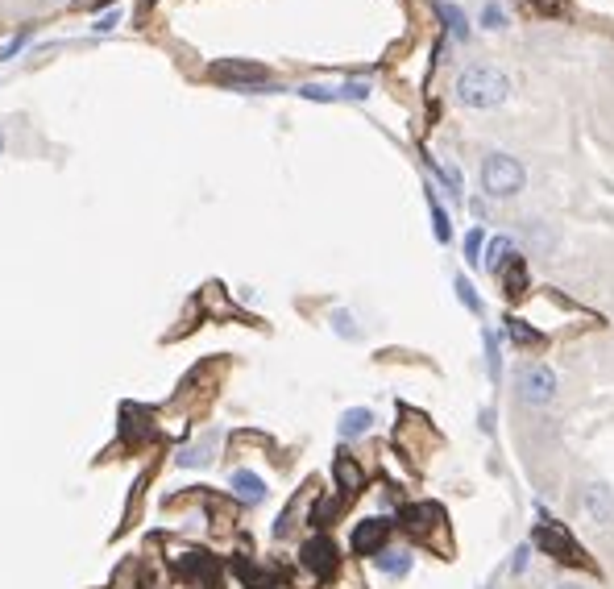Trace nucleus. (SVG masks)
<instances>
[{
	"label": "nucleus",
	"instance_id": "20",
	"mask_svg": "<svg viewBox=\"0 0 614 589\" xmlns=\"http://www.w3.org/2000/svg\"><path fill=\"white\" fill-rule=\"evenodd\" d=\"M332 320H337V332H341V336H357V324H353V316H349V312H337Z\"/></svg>",
	"mask_w": 614,
	"mask_h": 589
},
{
	"label": "nucleus",
	"instance_id": "6",
	"mask_svg": "<svg viewBox=\"0 0 614 589\" xmlns=\"http://www.w3.org/2000/svg\"><path fill=\"white\" fill-rule=\"evenodd\" d=\"M229 486H233V494H237L241 502H249V507H258V502L266 498V482L258 478V473H249V469H233Z\"/></svg>",
	"mask_w": 614,
	"mask_h": 589
},
{
	"label": "nucleus",
	"instance_id": "17",
	"mask_svg": "<svg viewBox=\"0 0 614 589\" xmlns=\"http://www.w3.org/2000/svg\"><path fill=\"white\" fill-rule=\"evenodd\" d=\"M432 220H436V237H440V241H449V216H444L440 204H432Z\"/></svg>",
	"mask_w": 614,
	"mask_h": 589
},
{
	"label": "nucleus",
	"instance_id": "5",
	"mask_svg": "<svg viewBox=\"0 0 614 589\" xmlns=\"http://www.w3.org/2000/svg\"><path fill=\"white\" fill-rule=\"evenodd\" d=\"M386 536H390V523L386 519H366V523H357L353 527V552H382V544H386Z\"/></svg>",
	"mask_w": 614,
	"mask_h": 589
},
{
	"label": "nucleus",
	"instance_id": "12",
	"mask_svg": "<svg viewBox=\"0 0 614 589\" xmlns=\"http://www.w3.org/2000/svg\"><path fill=\"white\" fill-rule=\"evenodd\" d=\"M511 258H515V254H511V237H494V241H490V258H486V266L498 274Z\"/></svg>",
	"mask_w": 614,
	"mask_h": 589
},
{
	"label": "nucleus",
	"instance_id": "7",
	"mask_svg": "<svg viewBox=\"0 0 614 589\" xmlns=\"http://www.w3.org/2000/svg\"><path fill=\"white\" fill-rule=\"evenodd\" d=\"M585 511H590L594 523H610L614 519V498L606 486H590L585 490Z\"/></svg>",
	"mask_w": 614,
	"mask_h": 589
},
{
	"label": "nucleus",
	"instance_id": "23",
	"mask_svg": "<svg viewBox=\"0 0 614 589\" xmlns=\"http://www.w3.org/2000/svg\"><path fill=\"white\" fill-rule=\"evenodd\" d=\"M0 150H5V133H0Z\"/></svg>",
	"mask_w": 614,
	"mask_h": 589
},
{
	"label": "nucleus",
	"instance_id": "10",
	"mask_svg": "<svg viewBox=\"0 0 614 589\" xmlns=\"http://www.w3.org/2000/svg\"><path fill=\"white\" fill-rule=\"evenodd\" d=\"M212 444H216V436H204V440H195V444H187L183 453L175 457L183 469H195V465H208L212 461Z\"/></svg>",
	"mask_w": 614,
	"mask_h": 589
},
{
	"label": "nucleus",
	"instance_id": "9",
	"mask_svg": "<svg viewBox=\"0 0 614 589\" xmlns=\"http://www.w3.org/2000/svg\"><path fill=\"white\" fill-rule=\"evenodd\" d=\"M370 428H374V411H366V407H349V411L341 415V436H345V440L366 436Z\"/></svg>",
	"mask_w": 614,
	"mask_h": 589
},
{
	"label": "nucleus",
	"instance_id": "24",
	"mask_svg": "<svg viewBox=\"0 0 614 589\" xmlns=\"http://www.w3.org/2000/svg\"><path fill=\"white\" fill-rule=\"evenodd\" d=\"M88 5H96V0H88Z\"/></svg>",
	"mask_w": 614,
	"mask_h": 589
},
{
	"label": "nucleus",
	"instance_id": "15",
	"mask_svg": "<svg viewBox=\"0 0 614 589\" xmlns=\"http://www.w3.org/2000/svg\"><path fill=\"white\" fill-rule=\"evenodd\" d=\"M457 295H461V303L469 307V312H482V303H478V295H473V287L465 283V278H457Z\"/></svg>",
	"mask_w": 614,
	"mask_h": 589
},
{
	"label": "nucleus",
	"instance_id": "21",
	"mask_svg": "<svg viewBox=\"0 0 614 589\" xmlns=\"http://www.w3.org/2000/svg\"><path fill=\"white\" fill-rule=\"evenodd\" d=\"M486 25H490V30H498V25H507V21H502V9H498V5H486Z\"/></svg>",
	"mask_w": 614,
	"mask_h": 589
},
{
	"label": "nucleus",
	"instance_id": "14",
	"mask_svg": "<svg viewBox=\"0 0 614 589\" xmlns=\"http://www.w3.org/2000/svg\"><path fill=\"white\" fill-rule=\"evenodd\" d=\"M378 569H382L386 577H403V573L411 569V552H395V556H382V560H378Z\"/></svg>",
	"mask_w": 614,
	"mask_h": 589
},
{
	"label": "nucleus",
	"instance_id": "19",
	"mask_svg": "<svg viewBox=\"0 0 614 589\" xmlns=\"http://www.w3.org/2000/svg\"><path fill=\"white\" fill-rule=\"evenodd\" d=\"M507 291H511V295H519V291H523V266H519V262L507 270Z\"/></svg>",
	"mask_w": 614,
	"mask_h": 589
},
{
	"label": "nucleus",
	"instance_id": "4",
	"mask_svg": "<svg viewBox=\"0 0 614 589\" xmlns=\"http://www.w3.org/2000/svg\"><path fill=\"white\" fill-rule=\"evenodd\" d=\"M299 560H303V569H312L316 577H332V573H337V544L316 536V540H307L299 548Z\"/></svg>",
	"mask_w": 614,
	"mask_h": 589
},
{
	"label": "nucleus",
	"instance_id": "1",
	"mask_svg": "<svg viewBox=\"0 0 614 589\" xmlns=\"http://www.w3.org/2000/svg\"><path fill=\"white\" fill-rule=\"evenodd\" d=\"M507 96H511V79L502 75L498 67L478 63V67H465L457 75V100L465 108H498Z\"/></svg>",
	"mask_w": 614,
	"mask_h": 589
},
{
	"label": "nucleus",
	"instance_id": "11",
	"mask_svg": "<svg viewBox=\"0 0 614 589\" xmlns=\"http://www.w3.org/2000/svg\"><path fill=\"white\" fill-rule=\"evenodd\" d=\"M216 75L220 79H237V83H258V79H266V71L258 63H216Z\"/></svg>",
	"mask_w": 614,
	"mask_h": 589
},
{
	"label": "nucleus",
	"instance_id": "8",
	"mask_svg": "<svg viewBox=\"0 0 614 589\" xmlns=\"http://www.w3.org/2000/svg\"><path fill=\"white\" fill-rule=\"evenodd\" d=\"M536 540L544 544V548H552V556H561V560H577V552H573V540L565 536L556 523H548V527H540L536 531Z\"/></svg>",
	"mask_w": 614,
	"mask_h": 589
},
{
	"label": "nucleus",
	"instance_id": "13",
	"mask_svg": "<svg viewBox=\"0 0 614 589\" xmlns=\"http://www.w3.org/2000/svg\"><path fill=\"white\" fill-rule=\"evenodd\" d=\"M337 478H341V486H345V494H353L357 486H361V469L349 461V457H337Z\"/></svg>",
	"mask_w": 614,
	"mask_h": 589
},
{
	"label": "nucleus",
	"instance_id": "22",
	"mask_svg": "<svg viewBox=\"0 0 614 589\" xmlns=\"http://www.w3.org/2000/svg\"><path fill=\"white\" fill-rule=\"evenodd\" d=\"M561 589H585V585H561Z\"/></svg>",
	"mask_w": 614,
	"mask_h": 589
},
{
	"label": "nucleus",
	"instance_id": "16",
	"mask_svg": "<svg viewBox=\"0 0 614 589\" xmlns=\"http://www.w3.org/2000/svg\"><path fill=\"white\" fill-rule=\"evenodd\" d=\"M511 336H515V341H523V345H536L540 341V332H532V328L519 324V320H511Z\"/></svg>",
	"mask_w": 614,
	"mask_h": 589
},
{
	"label": "nucleus",
	"instance_id": "2",
	"mask_svg": "<svg viewBox=\"0 0 614 589\" xmlns=\"http://www.w3.org/2000/svg\"><path fill=\"white\" fill-rule=\"evenodd\" d=\"M523 183H527V171L511 154H486L482 158V187H486V195H494V200H507V195L523 191Z\"/></svg>",
	"mask_w": 614,
	"mask_h": 589
},
{
	"label": "nucleus",
	"instance_id": "18",
	"mask_svg": "<svg viewBox=\"0 0 614 589\" xmlns=\"http://www.w3.org/2000/svg\"><path fill=\"white\" fill-rule=\"evenodd\" d=\"M478 249H482V233H478V229H473V233L465 237V258H469V262H478V258H482V254H478Z\"/></svg>",
	"mask_w": 614,
	"mask_h": 589
},
{
	"label": "nucleus",
	"instance_id": "3",
	"mask_svg": "<svg viewBox=\"0 0 614 589\" xmlns=\"http://www.w3.org/2000/svg\"><path fill=\"white\" fill-rule=\"evenodd\" d=\"M519 399L532 403V407H544L556 399V374L548 366H523L519 370Z\"/></svg>",
	"mask_w": 614,
	"mask_h": 589
}]
</instances>
